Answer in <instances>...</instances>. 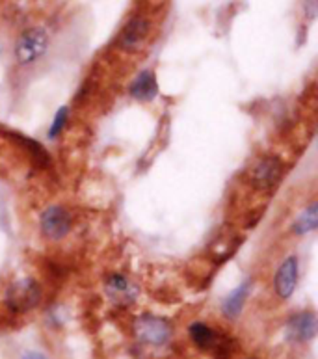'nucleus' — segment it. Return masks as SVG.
Wrapping results in <instances>:
<instances>
[{"label":"nucleus","instance_id":"nucleus-1","mask_svg":"<svg viewBox=\"0 0 318 359\" xmlns=\"http://www.w3.org/2000/svg\"><path fill=\"white\" fill-rule=\"evenodd\" d=\"M6 306L13 313H28L36 309L43 300V292L36 279H17L6 290Z\"/></svg>","mask_w":318,"mask_h":359},{"label":"nucleus","instance_id":"nucleus-2","mask_svg":"<svg viewBox=\"0 0 318 359\" xmlns=\"http://www.w3.org/2000/svg\"><path fill=\"white\" fill-rule=\"evenodd\" d=\"M47 48H49V34L45 32V28H28L17 38L13 54L17 64L30 65L41 58L47 53Z\"/></svg>","mask_w":318,"mask_h":359},{"label":"nucleus","instance_id":"nucleus-3","mask_svg":"<svg viewBox=\"0 0 318 359\" xmlns=\"http://www.w3.org/2000/svg\"><path fill=\"white\" fill-rule=\"evenodd\" d=\"M136 339L149 346H164L172 339L173 327L170 320L155 315H141L134 320Z\"/></svg>","mask_w":318,"mask_h":359},{"label":"nucleus","instance_id":"nucleus-4","mask_svg":"<svg viewBox=\"0 0 318 359\" xmlns=\"http://www.w3.org/2000/svg\"><path fill=\"white\" fill-rule=\"evenodd\" d=\"M71 225H73V220H71L69 210L60 207V205H50L39 216L41 233L49 241H64L65 236L69 235Z\"/></svg>","mask_w":318,"mask_h":359},{"label":"nucleus","instance_id":"nucleus-5","mask_svg":"<svg viewBox=\"0 0 318 359\" xmlns=\"http://www.w3.org/2000/svg\"><path fill=\"white\" fill-rule=\"evenodd\" d=\"M281 177H283V164L275 156L261 158L255 162V166L249 172V179L259 190H272L279 184Z\"/></svg>","mask_w":318,"mask_h":359},{"label":"nucleus","instance_id":"nucleus-6","mask_svg":"<svg viewBox=\"0 0 318 359\" xmlns=\"http://www.w3.org/2000/svg\"><path fill=\"white\" fill-rule=\"evenodd\" d=\"M149 34H151V22L141 15L132 17L119 36V47L127 53H138L146 45Z\"/></svg>","mask_w":318,"mask_h":359},{"label":"nucleus","instance_id":"nucleus-7","mask_svg":"<svg viewBox=\"0 0 318 359\" xmlns=\"http://www.w3.org/2000/svg\"><path fill=\"white\" fill-rule=\"evenodd\" d=\"M318 330L317 315L313 311H303L298 315H292L286 320L285 333L286 339L292 343H309L313 341Z\"/></svg>","mask_w":318,"mask_h":359},{"label":"nucleus","instance_id":"nucleus-8","mask_svg":"<svg viewBox=\"0 0 318 359\" xmlns=\"http://www.w3.org/2000/svg\"><path fill=\"white\" fill-rule=\"evenodd\" d=\"M104 290H106L108 298L116 304V306H130L138 296V287H136L129 278H125L121 273H110L104 279Z\"/></svg>","mask_w":318,"mask_h":359},{"label":"nucleus","instance_id":"nucleus-9","mask_svg":"<svg viewBox=\"0 0 318 359\" xmlns=\"http://www.w3.org/2000/svg\"><path fill=\"white\" fill-rule=\"evenodd\" d=\"M298 285V259L294 255L286 257L283 263H281L279 270L275 273L274 287L275 294L279 296L281 300H289L294 290H296Z\"/></svg>","mask_w":318,"mask_h":359},{"label":"nucleus","instance_id":"nucleus-10","mask_svg":"<svg viewBox=\"0 0 318 359\" xmlns=\"http://www.w3.org/2000/svg\"><path fill=\"white\" fill-rule=\"evenodd\" d=\"M129 95L140 102H151L158 95L157 75L149 69H144L134 81L130 82Z\"/></svg>","mask_w":318,"mask_h":359},{"label":"nucleus","instance_id":"nucleus-11","mask_svg":"<svg viewBox=\"0 0 318 359\" xmlns=\"http://www.w3.org/2000/svg\"><path fill=\"white\" fill-rule=\"evenodd\" d=\"M249 289H251V281H246V283L238 285L237 289H233L229 294L226 296V300L221 304V313L226 318H237L244 309V304L248 300Z\"/></svg>","mask_w":318,"mask_h":359},{"label":"nucleus","instance_id":"nucleus-12","mask_svg":"<svg viewBox=\"0 0 318 359\" xmlns=\"http://www.w3.org/2000/svg\"><path fill=\"white\" fill-rule=\"evenodd\" d=\"M190 339H192V343L201 350H212L218 343V333L209 327L205 322H194L192 326L188 327Z\"/></svg>","mask_w":318,"mask_h":359},{"label":"nucleus","instance_id":"nucleus-13","mask_svg":"<svg viewBox=\"0 0 318 359\" xmlns=\"http://www.w3.org/2000/svg\"><path fill=\"white\" fill-rule=\"evenodd\" d=\"M318 225V205L311 203L307 209L303 210L302 215L298 216L296 222H294V233L296 235H307L311 231L317 229Z\"/></svg>","mask_w":318,"mask_h":359},{"label":"nucleus","instance_id":"nucleus-14","mask_svg":"<svg viewBox=\"0 0 318 359\" xmlns=\"http://www.w3.org/2000/svg\"><path fill=\"white\" fill-rule=\"evenodd\" d=\"M67 118H69V108L62 107L58 112H56L53 125H50V129H49V138L50 140L58 138V136L62 135V130H64L65 125H67Z\"/></svg>","mask_w":318,"mask_h":359},{"label":"nucleus","instance_id":"nucleus-15","mask_svg":"<svg viewBox=\"0 0 318 359\" xmlns=\"http://www.w3.org/2000/svg\"><path fill=\"white\" fill-rule=\"evenodd\" d=\"M22 359H45L41 354H36V352H28V354L22 355Z\"/></svg>","mask_w":318,"mask_h":359}]
</instances>
